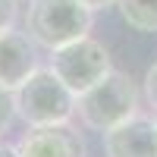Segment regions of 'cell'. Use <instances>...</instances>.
<instances>
[{
  "instance_id": "cell-1",
  "label": "cell",
  "mask_w": 157,
  "mask_h": 157,
  "mask_svg": "<svg viewBox=\"0 0 157 157\" xmlns=\"http://www.w3.org/2000/svg\"><path fill=\"white\" fill-rule=\"evenodd\" d=\"M94 22V10H88L82 0H29L25 13V32L35 44L57 50L85 38Z\"/></svg>"
},
{
  "instance_id": "cell-2",
  "label": "cell",
  "mask_w": 157,
  "mask_h": 157,
  "mask_svg": "<svg viewBox=\"0 0 157 157\" xmlns=\"http://www.w3.org/2000/svg\"><path fill=\"white\" fill-rule=\"evenodd\" d=\"M75 113L82 120V126H88L91 132L104 135L113 126H120L129 116L138 113V88L126 72L113 69L94 88H88L85 94L75 98Z\"/></svg>"
},
{
  "instance_id": "cell-3",
  "label": "cell",
  "mask_w": 157,
  "mask_h": 157,
  "mask_svg": "<svg viewBox=\"0 0 157 157\" xmlns=\"http://www.w3.org/2000/svg\"><path fill=\"white\" fill-rule=\"evenodd\" d=\"M13 98H16V116H22L29 126H57L75 116V94L50 66H38L13 91Z\"/></svg>"
},
{
  "instance_id": "cell-4",
  "label": "cell",
  "mask_w": 157,
  "mask_h": 157,
  "mask_svg": "<svg viewBox=\"0 0 157 157\" xmlns=\"http://www.w3.org/2000/svg\"><path fill=\"white\" fill-rule=\"evenodd\" d=\"M50 69L78 98L88 88H94L101 78H107L113 72V63H110L107 47L101 41H94L91 35H85V38H78L72 44H63L57 50H50Z\"/></svg>"
},
{
  "instance_id": "cell-5",
  "label": "cell",
  "mask_w": 157,
  "mask_h": 157,
  "mask_svg": "<svg viewBox=\"0 0 157 157\" xmlns=\"http://www.w3.org/2000/svg\"><path fill=\"white\" fill-rule=\"evenodd\" d=\"M19 157H85V138L69 123L32 126L19 141Z\"/></svg>"
},
{
  "instance_id": "cell-6",
  "label": "cell",
  "mask_w": 157,
  "mask_h": 157,
  "mask_svg": "<svg viewBox=\"0 0 157 157\" xmlns=\"http://www.w3.org/2000/svg\"><path fill=\"white\" fill-rule=\"evenodd\" d=\"M104 154L107 157H157L154 120L148 116H129L126 123L104 132Z\"/></svg>"
},
{
  "instance_id": "cell-7",
  "label": "cell",
  "mask_w": 157,
  "mask_h": 157,
  "mask_svg": "<svg viewBox=\"0 0 157 157\" xmlns=\"http://www.w3.org/2000/svg\"><path fill=\"white\" fill-rule=\"evenodd\" d=\"M35 69H38V57L29 35L13 32V29L0 35V85L16 91Z\"/></svg>"
},
{
  "instance_id": "cell-8",
  "label": "cell",
  "mask_w": 157,
  "mask_h": 157,
  "mask_svg": "<svg viewBox=\"0 0 157 157\" xmlns=\"http://www.w3.org/2000/svg\"><path fill=\"white\" fill-rule=\"evenodd\" d=\"M116 6L129 29L141 35L157 32V0H116Z\"/></svg>"
},
{
  "instance_id": "cell-9",
  "label": "cell",
  "mask_w": 157,
  "mask_h": 157,
  "mask_svg": "<svg viewBox=\"0 0 157 157\" xmlns=\"http://www.w3.org/2000/svg\"><path fill=\"white\" fill-rule=\"evenodd\" d=\"M13 116H16V98H13L10 88L0 85V135L13 126Z\"/></svg>"
},
{
  "instance_id": "cell-10",
  "label": "cell",
  "mask_w": 157,
  "mask_h": 157,
  "mask_svg": "<svg viewBox=\"0 0 157 157\" xmlns=\"http://www.w3.org/2000/svg\"><path fill=\"white\" fill-rule=\"evenodd\" d=\"M16 22V0H0V35L13 29Z\"/></svg>"
},
{
  "instance_id": "cell-11",
  "label": "cell",
  "mask_w": 157,
  "mask_h": 157,
  "mask_svg": "<svg viewBox=\"0 0 157 157\" xmlns=\"http://www.w3.org/2000/svg\"><path fill=\"white\" fill-rule=\"evenodd\" d=\"M145 98H148V104L157 110V60H154V66L148 69V75H145Z\"/></svg>"
},
{
  "instance_id": "cell-12",
  "label": "cell",
  "mask_w": 157,
  "mask_h": 157,
  "mask_svg": "<svg viewBox=\"0 0 157 157\" xmlns=\"http://www.w3.org/2000/svg\"><path fill=\"white\" fill-rule=\"evenodd\" d=\"M88 10H107V6H116V0H82Z\"/></svg>"
},
{
  "instance_id": "cell-13",
  "label": "cell",
  "mask_w": 157,
  "mask_h": 157,
  "mask_svg": "<svg viewBox=\"0 0 157 157\" xmlns=\"http://www.w3.org/2000/svg\"><path fill=\"white\" fill-rule=\"evenodd\" d=\"M0 157H19V148H13V145H0Z\"/></svg>"
},
{
  "instance_id": "cell-14",
  "label": "cell",
  "mask_w": 157,
  "mask_h": 157,
  "mask_svg": "<svg viewBox=\"0 0 157 157\" xmlns=\"http://www.w3.org/2000/svg\"><path fill=\"white\" fill-rule=\"evenodd\" d=\"M154 138H157V116H154Z\"/></svg>"
}]
</instances>
